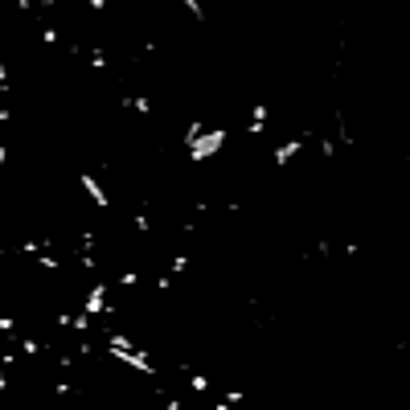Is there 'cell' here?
Masks as SVG:
<instances>
[{"label":"cell","mask_w":410,"mask_h":410,"mask_svg":"<svg viewBox=\"0 0 410 410\" xmlns=\"http://www.w3.org/2000/svg\"><path fill=\"white\" fill-rule=\"evenodd\" d=\"M82 189H87V193H91V201H95L98 210H107V205H111V197L103 193V185H98L95 177H82Z\"/></svg>","instance_id":"cell-3"},{"label":"cell","mask_w":410,"mask_h":410,"mask_svg":"<svg viewBox=\"0 0 410 410\" xmlns=\"http://www.w3.org/2000/svg\"><path fill=\"white\" fill-rule=\"evenodd\" d=\"M226 136H230L226 127H214V132H205V136H201V140L189 148V160H193V165H201V160L217 156V152H222V144H226Z\"/></svg>","instance_id":"cell-1"},{"label":"cell","mask_w":410,"mask_h":410,"mask_svg":"<svg viewBox=\"0 0 410 410\" xmlns=\"http://www.w3.org/2000/svg\"><path fill=\"white\" fill-rule=\"evenodd\" d=\"M107 295H111V291H107V283H98V288L91 291V295H87V304H82V312H87V316H98V312H107Z\"/></svg>","instance_id":"cell-2"},{"label":"cell","mask_w":410,"mask_h":410,"mask_svg":"<svg viewBox=\"0 0 410 410\" xmlns=\"http://www.w3.org/2000/svg\"><path fill=\"white\" fill-rule=\"evenodd\" d=\"M300 148H304V140H288V144H279V148H275V165L295 160V156H300Z\"/></svg>","instance_id":"cell-4"},{"label":"cell","mask_w":410,"mask_h":410,"mask_svg":"<svg viewBox=\"0 0 410 410\" xmlns=\"http://www.w3.org/2000/svg\"><path fill=\"white\" fill-rule=\"evenodd\" d=\"M165 410H181V402H177V398H172V402H165Z\"/></svg>","instance_id":"cell-5"}]
</instances>
